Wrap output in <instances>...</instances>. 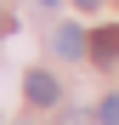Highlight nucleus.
Segmentation results:
<instances>
[{
  "mask_svg": "<svg viewBox=\"0 0 119 125\" xmlns=\"http://www.w3.org/2000/svg\"><path fill=\"white\" fill-rule=\"evenodd\" d=\"M23 91H28V102H40V108H51V102L63 97V85H57L51 74H40V68H34L28 80H23Z\"/></svg>",
  "mask_w": 119,
  "mask_h": 125,
  "instance_id": "1",
  "label": "nucleus"
},
{
  "mask_svg": "<svg viewBox=\"0 0 119 125\" xmlns=\"http://www.w3.org/2000/svg\"><path fill=\"white\" fill-rule=\"evenodd\" d=\"M51 51H57V57H79V51H85V34H79L74 23H63V29L51 34Z\"/></svg>",
  "mask_w": 119,
  "mask_h": 125,
  "instance_id": "2",
  "label": "nucleus"
},
{
  "mask_svg": "<svg viewBox=\"0 0 119 125\" xmlns=\"http://www.w3.org/2000/svg\"><path fill=\"white\" fill-rule=\"evenodd\" d=\"M91 57H96V62H113V57H119V23H113V29H96Z\"/></svg>",
  "mask_w": 119,
  "mask_h": 125,
  "instance_id": "3",
  "label": "nucleus"
},
{
  "mask_svg": "<svg viewBox=\"0 0 119 125\" xmlns=\"http://www.w3.org/2000/svg\"><path fill=\"white\" fill-rule=\"evenodd\" d=\"M96 114H102V125H119V97H108V102H102Z\"/></svg>",
  "mask_w": 119,
  "mask_h": 125,
  "instance_id": "4",
  "label": "nucleus"
},
{
  "mask_svg": "<svg viewBox=\"0 0 119 125\" xmlns=\"http://www.w3.org/2000/svg\"><path fill=\"white\" fill-rule=\"evenodd\" d=\"M79 6H85V11H91V6H102V0H79Z\"/></svg>",
  "mask_w": 119,
  "mask_h": 125,
  "instance_id": "5",
  "label": "nucleus"
},
{
  "mask_svg": "<svg viewBox=\"0 0 119 125\" xmlns=\"http://www.w3.org/2000/svg\"><path fill=\"white\" fill-rule=\"evenodd\" d=\"M0 34H6V17H0Z\"/></svg>",
  "mask_w": 119,
  "mask_h": 125,
  "instance_id": "6",
  "label": "nucleus"
}]
</instances>
